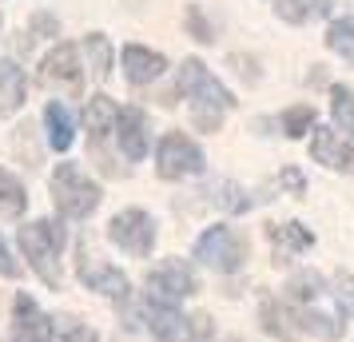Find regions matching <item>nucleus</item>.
<instances>
[{"label": "nucleus", "instance_id": "nucleus-1", "mask_svg": "<svg viewBox=\"0 0 354 342\" xmlns=\"http://www.w3.org/2000/svg\"><path fill=\"white\" fill-rule=\"evenodd\" d=\"M179 92L192 99V120L199 131H219L223 112L235 104L231 92L211 76L203 60H187V64L179 68Z\"/></svg>", "mask_w": 354, "mask_h": 342}, {"label": "nucleus", "instance_id": "nucleus-2", "mask_svg": "<svg viewBox=\"0 0 354 342\" xmlns=\"http://www.w3.org/2000/svg\"><path fill=\"white\" fill-rule=\"evenodd\" d=\"M60 247H64V227H56L52 219L32 223V227H20V251L28 255L32 271L48 283L52 291H60V267H56Z\"/></svg>", "mask_w": 354, "mask_h": 342}, {"label": "nucleus", "instance_id": "nucleus-3", "mask_svg": "<svg viewBox=\"0 0 354 342\" xmlns=\"http://www.w3.org/2000/svg\"><path fill=\"white\" fill-rule=\"evenodd\" d=\"M52 199H56L64 219H88L100 203V187L92 180H84L76 163H60L52 171Z\"/></svg>", "mask_w": 354, "mask_h": 342}, {"label": "nucleus", "instance_id": "nucleus-4", "mask_svg": "<svg viewBox=\"0 0 354 342\" xmlns=\"http://www.w3.org/2000/svg\"><path fill=\"white\" fill-rule=\"evenodd\" d=\"M144 314L160 342H211L207 314H179L176 307H163V303H147Z\"/></svg>", "mask_w": 354, "mask_h": 342}, {"label": "nucleus", "instance_id": "nucleus-5", "mask_svg": "<svg viewBox=\"0 0 354 342\" xmlns=\"http://www.w3.org/2000/svg\"><path fill=\"white\" fill-rule=\"evenodd\" d=\"M76 275H80V283L88 287V291L108 294V298H115V303H124V298L131 294L128 275L115 271V267H108L104 259H96L88 239H80V247H76Z\"/></svg>", "mask_w": 354, "mask_h": 342}, {"label": "nucleus", "instance_id": "nucleus-6", "mask_svg": "<svg viewBox=\"0 0 354 342\" xmlns=\"http://www.w3.org/2000/svg\"><path fill=\"white\" fill-rule=\"evenodd\" d=\"M195 259L215 267V271H239L247 259V239L235 227H211L195 243Z\"/></svg>", "mask_w": 354, "mask_h": 342}, {"label": "nucleus", "instance_id": "nucleus-7", "mask_svg": "<svg viewBox=\"0 0 354 342\" xmlns=\"http://www.w3.org/2000/svg\"><path fill=\"white\" fill-rule=\"evenodd\" d=\"M108 235H112V243L120 251H128V255H151V247H156V223H151V215L140 211V207H128V211H120L108 223Z\"/></svg>", "mask_w": 354, "mask_h": 342}, {"label": "nucleus", "instance_id": "nucleus-8", "mask_svg": "<svg viewBox=\"0 0 354 342\" xmlns=\"http://www.w3.org/2000/svg\"><path fill=\"white\" fill-rule=\"evenodd\" d=\"M156 160H160V163H156L160 180H183V175L203 171V151H199L183 131H167V135H163Z\"/></svg>", "mask_w": 354, "mask_h": 342}, {"label": "nucleus", "instance_id": "nucleus-9", "mask_svg": "<svg viewBox=\"0 0 354 342\" xmlns=\"http://www.w3.org/2000/svg\"><path fill=\"white\" fill-rule=\"evenodd\" d=\"M147 294H151V303L176 307L179 298L195 294L192 267H187V263H179V259H163V267H156V271L147 275Z\"/></svg>", "mask_w": 354, "mask_h": 342}, {"label": "nucleus", "instance_id": "nucleus-10", "mask_svg": "<svg viewBox=\"0 0 354 342\" xmlns=\"http://www.w3.org/2000/svg\"><path fill=\"white\" fill-rule=\"evenodd\" d=\"M40 84H64L68 92H80V48L76 44H56L40 60Z\"/></svg>", "mask_w": 354, "mask_h": 342}, {"label": "nucleus", "instance_id": "nucleus-11", "mask_svg": "<svg viewBox=\"0 0 354 342\" xmlns=\"http://www.w3.org/2000/svg\"><path fill=\"white\" fill-rule=\"evenodd\" d=\"M52 339V319L36 307L28 294H17L12 307V342H48Z\"/></svg>", "mask_w": 354, "mask_h": 342}, {"label": "nucleus", "instance_id": "nucleus-12", "mask_svg": "<svg viewBox=\"0 0 354 342\" xmlns=\"http://www.w3.org/2000/svg\"><path fill=\"white\" fill-rule=\"evenodd\" d=\"M310 155L335 171H354V140H342L338 131L330 128H319L315 140H310Z\"/></svg>", "mask_w": 354, "mask_h": 342}, {"label": "nucleus", "instance_id": "nucleus-13", "mask_svg": "<svg viewBox=\"0 0 354 342\" xmlns=\"http://www.w3.org/2000/svg\"><path fill=\"white\" fill-rule=\"evenodd\" d=\"M115 140H120V151L131 163L147 155V120L140 108H124V112L115 115Z\"/></svg>", "mask_w": 354, "mask_h": 342}, {"label": "nucleus", "instance_id": "nucleus-14", "mask_svg": "<svg viewBox=\"0 0 354 342\" xmlns=\"http://www.w3.org/2000/svg\"><path fill=\"white\" fill-rule=\"evenodd\" d=\"M267 235H271V247H274V263H287L290 255H299V251L315 243V235L303 223H271Z\"/></svg>", "mask_w": 354, "mask_h": 342}, {"label": "nucleus", "instance_id": "nucleus-15", "mask_svg": "<svg viewBox=\"0 0 354 342\" xmlns=\"http://www.w3.org/2000/svg\"><path fill=\"white\" fill-rule=\"evenodd\" d=\"M163 68H167V60H163L160 52L140 48V44H128V48H124V72H128V84L156 80Z\"/></svg>", "mask_w": 354, "mask_h": 342}, {"label": "nucleus", "instance_id": "nucleus-16", "mask_svg": "<svg viewBox=\"0 0 354 342\" xmlns=\"http://www.w3.org/2000/svg\"><path fill=\"white\" fill-rule=\"evenodd\" d=\"M44 124H48V144L52 151H68L72 140H76V124H72V115L60 99H52L48 108H44Z\"/></svg>", "mask_w": 354, "mask_h": 342}, {"label": "nucleus", "instance_id": "nucleus-17", "mask_svg": "<svg viewBox=\"0 0 354 342\" xmlns=\"http://www.w3.org/2000/svg\"><path fill=\"white\" fill-rule=\"evenodd\" d=\"M24 88H28L24 72H20L17 64H4V60H0V115L17 112L20 104H24Z\"/></svg>", "mask_w": 354, "mask_h": 342}, {"label": "nucleus", "instance_id": "nucleus-18", "mask_svg": "<svg viewBox=\"0 0 354 342\" xmlns=\"http://www.w3.org/2000/svg\"><path fill=\"white\" fill-rule=\"evenodd\" d=\"M267 4H274V12L290 24H306V20H319L330 12L326 0H267Z\"/></svg>", "mask_w": 354, "mask_h": 342}, {"label": "nucleus", "instance_id": "nucleus-19", "mask_svg": "<svg viewBox=\"0 0 354 342\" xmlns=\"http://www.w3.org/2000/svg\"><path fill=\"white\" fill-rule=\"evenodd\" d=\"M259 323H263V330L274 334V339H295V310L287 314L274 298H263V307H259Z\"/></svg>", "mask_w": 354, "mask_h": 342}, {"label": "nucleus", "instance_id": "nucleus-20", "mask_svg": "<svg viewBox=\"0 0 354 342\" xmlns=\"http://www.w3.org/2000/svg\"><path fill=\"white\" fill-rule=\"evenodd\" d=\"M115 104L108 96H96L92 104H88V112H84V128L92 131V140H100L104 131H112V124H115Z\"/></svg>", "mask_w": 354, "mask_h": 342}, {"label": "nucleus", "instance_id": "nucleus-21", "mask_svg": "<svg viewBox=\"0 0 354 342\" xmlns=\"http://www.w3.org/2000/svg\"><path fill=\"white\" fill-rule=\"evenodd\" d=\"M28 207V196H24V187H20L17 175H8L4 167H0V211L4 215H20Z\"/></svg>", "mask_w": 354, "mask_h": 342}, {"label": "nucleus", "instance_id": "nucleus-22", "mask_svg": "<svg viewBox=\"0 0 354 342\" xmlns=\"http://www.w3.org/2000/svg\"><path fill=\"white\" fill-rule=\"evenodd\" d=\"M319 291H322V278L315 275V271H303V275H295L287 283V303L290 307H306Z\"/></svg>", "mask_w": 354, "mask_h": 342}, {"label": "nucleus", "instance_id": "nucleus-23", "mask_svg": "<svg viewBox=\"0 0 354 342\" xmlns=\"http://www.w3.org/2000/svg\"><path fill=\"white\" fill-rule=\"evenodd\" d=\"M295 323H303V330L322 334V339H342V323L326 319V314H315V310H306V307H295Z\"/></svg>", "mask_w": 354, "mask_h": 342}, {"label": "nucleus", "instance_id": "nucleus-24", "mask_svg": "<svg viewBox=\"0 0 354 342\" xmlns=\"http://www.w3.org/2000/svg\"><path fill=\"white\" fill-rule=\"evenodd\" d=\"M330 112H335L338 128L354 131V88H342V84L330 88Z\"/></svg>", "mask_w": 354, "mask_h": 342}, {"label": "nucleus", "instance_id": "nucleus-25", "mask_svg": "<svg viewBox=\"0 0 354 342\" xmlns=\"http://www.w3.org/2000/svg\"><path fill=\"white\" fill-rule=\"evenodd\" d=\"M326 44L338 52V56H346L354 60V17H342L330 24V32H326Z\"/></svg>", "mask_w": 354, "mask_h": 342}, {"label": "nucleus", "instance_id": "nucleus-26", "mask_svg": "<svg viewBox=\"0 0 354 342\" xmlns=\"http://www.w3.org/2000/svg\"><path fill=\"white\" fill-rule=\"evenodd\" d=\"M310 124H315V108H310V104H299V108H290V112L283 115V135L299 140V135H306Z\"/></svg>", "mask_w": 354, "mask_h": 342}, {"label": "nucleus", "instance_id": "nucleus-27", "mask_svg": "<svg viewBox=\"0 0 354 342\" xmlns=\"http://www.w3.org/2000/svg\"><path fill=\"white\" fill-rule=\"evenodd\" d=\"M84 52L92 56V72H96V76H104V72L112 68V44H108L104 36H88V40H84Z\"/></svg>", "mask_w": 354, "mask_h": 342}, {"label": "nucleus", "instance_id": "nucleus-28", "mask_svg": "<svg viewBox=\"0 0 354 342\" xmlns=\"http://www.w3.org/2000/svg\"><path fill=\"white\" fill-rule=\"evenodd\" d=\"M335 287H338V303H342V310L346 314H354V275H346V271H338V278H335Z\"/></svg>", "mask_w": 354, "mask_h": 342}, {"label": "nucleus", "instance_id": "nucleus-29", "mask_svg": "<svg viewBox=\"0 0 354 342\" xmlns=\"http://www.w3.org/2000/svg\"><path fill=\"white\" fill-rule=\"evenodd\" d=\"M187 28H192V32H195V40H203V44H211V40H215V36H211V28H207V20L199 17L195 8L187 12Z\"/></svg>", "mask_w": 354, "mask_h": 342}, {"label": "nucleus", "instance_id": "nucleus-30", "mask_svg": "<svg viewBox=\"0 0 354 342\" xmlns=\"http://www.w3.org/2000/svg\"><path fill=\"white\" fill-rule=\"evenodd\" d=\"M0 275L4 278H17L20 267L12 263V255H8V243H4V235H0Z\"/></svg>", "mask_w": 354, "mask_h": 342}, {"label": "nucleus", "instance_id": "nucleus-31", "mask_svg": "<svg viewBox=\"0 0 354 342\" xmlns=\"http://www.w3.org/2000/svg\"><path fill=\"white\" fill-rule=\"evenodd\" d=\"M64 342H100V334L92 330V326H72L64 334Z\"/></svg>", "mask_w": 354, "mask_h": 342}, {"label": "nucleus", "instance_id": "nucleus-32", "mask_svg": "<svg viewBox=\"0 0 354 342\" xmlns=\"http://www.w3.org/2000/svg\"><path fill=\"white\" fill-rule=\"evenodd\" d=\"M32 32L56 36V32H60V24H56V20H52V17H44V12H40V17H32Z\"/></svg>", "mask_w": 354, "mask_h": 342}, {"label": "nucleus", "instance_id": "nucleus-33", "mask_svg": "<svg viewBox=\"0 0 354 342\" xmlns=\"http://www.w3.org/2000/svg\"><path fill=\"white\" fill-rule=\"evenodd\" d=\"M283 183H287V187H295V191H303V175H299L295 167H287V171H283Z\"/></svg>", "mask_w": 354, "mask_h": 342}]
</instances>
